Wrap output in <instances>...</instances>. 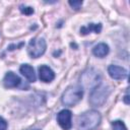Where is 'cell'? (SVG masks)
Listing matches in <instances>:
<instances>
[{
    "mask_svg": "<svg viewBox=\"0 0 130 130\" xmlns=\"http://www.w3.org/2000/svg\"><path fill=\"white\" fill-rule=\"evenodd\" d=\"M102 117L98 111L90 110L77 117L76 127L78 130H93L101 123Z\"/></svg>",
    "mask_w": 130,
    "mask_h": 130,
    "instance_id": "cell-1",
    "label": "cell"
},
{
    "mask_svg": "<svg viewBox=\"0 0 130 130\" xmlns=\"http://www.w3.org/2000/svg\"><path fill=\"white\" fill-rule=\"evenodd\" d=\"M111 92V89L109 88L108 85H105V84H98L95 87H93L91 89V92H90V95H89V103L91 106L93 107H101L103 106L109 94Z\"/></svg>",
    "mask_w": 130,
    "mask_h": 130,
    "instance_id": "cell-2",
    "label": "cell"
},
{
    "mask_svg": "<svg viewBox=\"0 0 130 130\" xmlns=\"http://www.w3.org/2000/svg\"><path fill=\"white\" fill-rule=\"evenodd\" d=\"M83 96V88L79 85H72L69 86L62 94L61 102L65 106L73 107L76 105Z\"/></svg>",
    "mask_w": 130,
    "mask_h": 130,
    "instance_id": "cell-3",
    "label": "cell"
},
{
    "mask_svg": "<svg viewBox=\"0 0 130 130\" xmlns=\"http://www.w3.org/2000/svg\"><path fill=\"white\" fill-rule=\"evenodd\" d=\"M46 48H47V44L43 38H35L29 41L27 46V52L30 57L39 58L45 53Z\"/></svg>",
    "mask_w": 130,
    "mask_h": 130,
    "instance_id": "cell-4",
    "label": "cell"
},
{
    "mask_svg": "<svg viewBox=\"0 0 130 130\" xmlns=\"http://www.w3.org/2000/svg\"><path fill=\"white\" fill-rule=\"evenodd\" d=\"M100 80H101V76H100L99 72H96L93 69H89V70L83 72V74L81 76L82 85L84 87H88V88L95 87L98 84H100Z\"/></svg>",
    "mask_w": 130,
    "mask_h": 130,
    "instance_id": "cell-5",
    "label": "cell"
},
{
    "mask_svg": "<svg viewBox=\"0 0 130 130\" xmlns=\"http://www.w3.org/2000/svg\"><path fill=\"white\" fill-rule=\"evenodd\" d=\"M71 118H72V113L69 110H62L57 115V122L62 129L69 130L72 127Z\"/></svg>",
    "mask_w": 130,
    "mask_h": 130,
    "instance_id": "cell-6",
    "label": "cell"
},
{
    "mask_svg": "<svg viewBox=\"0 0 130 130\" xmlns=\"http://www.w3.org/2000/svg\"><path fill=\"white\" fill-rule=\"evenodd\" d=\"M108 73L113 79H116V80L124 79L128 75L127 70L125 68L121 66H117V65H110L108 67Z\"/></svg>",
    "mask_w": 130,
    "mask_h": 130,
    "instance_id": "cell-7",
    "label": "cell"
},
{
    "mask_svg": "<svg viewBox=\"0 0 130 130\" xmlns=\"http://www.w3.org/2000/svg\"><path fill=\"white\" fill-rule=\"evenodd\" d=\"M20 81L21 80L18 75H16L12 71H9L4 76L3 84L6 88H13V87H17L20 84Z\"/></svg>",
    "mask_w": 130,
    "mask_h": 130,
    "instance_id": "cell-8",
    "label": "cell"
},
{
    "mask_svg": "<svg viewBox=\"0 0 130 130\" xmlns=\"http://www.w3.org/2000/svg\"><path fill=\"white\" fill-rule=\"evenodd\" d=\"M39 76L40 79L44 82H51L55 78L54 71L47 65H42L39 67Z\"/></svg>",
    "mask_w": 130,
    "mask_h": 130,
    "instance_id": "cell-9",
    "label": "cell"
},
{
    "mask_svg": "<svg viewBox=\"0 0 130 130\" xmlns=\"http://www.w3.org/2000/svg\"><path fill=\"white\" fill-rule=\"evenodd\" d=\"M19 71L20 73L29 81V82H34L36 81V73H35V70L34 68L28 65V64H22L19 68Z\"/></svg>",
    "mask_w": 130,
    "mask_h": 130,
    "instance_id": "cell-10",
    "label": "cell"
},
{
    "mask_svg": "<svg viewBox=\"0 0 130 130\" xmlns=\"http://www.w3.org/2000/svg\"><path fill=\"white\" fill-rule=\"evenodd\" d=\"M109 46L105 43H100L92 48V54L99 58H104L105 56H107L109 54Z\"/></svg>",
    "mask_w": 130,
    "mask_h": 130,
    "instance_id": "cell-11",
    "label": "cell"
},
{
    "mask_svg": "<svg viewBox=\"0 0 130 130\" xmlns=\"http://www.w3.org/2000/svg\"><path fill=\"white\" fill-rule=\"evenodd\" d=\"M102 30V24L101 23H89L85 26L80 27V34L82 36H86L91 31H94L95 34H100Z\"/></svg>",
    "mask_w": 130,
    "mask_h": 130,
    "instance_id": "cell-12",
    "label": "cell"
},
{
    "mask_svg": "<svg viewBox=\"0 0 130 130\" xmlns=\"http://www.w3.org/2000/svg\"><path fill=\"white\" fill-rule=\"evenodd\" d=\"M112 127H113V130H127L125 124L120 120L113 121L112 122Z\"/></svg>",
    "mask_w": 130,
    "mask_h": 130,
    "instance_id": "cell-13",
    "label": "cell"
},
{
    "mask_svg": "<svg viewBox=\"0 0 130 130\" xmlns=\"http://www.w3.org/2000/svg\"><path fill=\"white\" fill-rule=\"evenodd\" d=\"M68 3H69V5H70V6H71L73 9H75V10H78V9H80V7L82 6V1H80V0L69 1Z\"/></svg>",
    "mask_w": 130,
    "mask_h": 130,
    "instance_id": "cell-14",
    "label": "cell"
},
{
    "mask_svg": "<svg viewBox=\"0 0 130 130\" xmlns=\"http://www.w3.org/2000/svg\"><path fill=\"white\" fill-rule=\"evenodd\" d=\"M19 9H20L21 13H23V14H25V15H30V14L34 13V9H32V7H30V6H20Z\"/></svg>",
    "mask_w": 130,
    "mask_h": 130,
    "instance_id": "cell-15",
    "label": "cell"
},
{
    "mask_svg": "<svg viewBox=\"0 0 130 130\" xmlns=\"http://www.w3.org/2000/svg\"><path fill=\"white\" fill-rule=\"evenodd\" d=\"M6 129H7V122L2 117H0V130H6Z\"/></svg>",
    "mask_w": 130,
    "mask_h": 130,
    "instance_id": "cell-16",
    "label": "cell"
},
{
    "mask_svg": "<svg viewBox=\"0 0 130 130\" xmlns=\"http://www.w3.org/2000/svg\"><path fill=\"white\" fill-rule=\"evenodd\" d=\"M128 98H129L128 94H126V95L124 96V102H125L126 104H129V99H128Z\"/></svg>",
    "mask_w": 130,
    "mask_h": 130,
    "instance_id": "cell-17",
    "label": "cell"
},
{
    "mask_svg": "<svg viewBox=\"0 0 130 130\" xmlns=\"http://www.w3.org/2000/svg\"><path fill=\"white\" fill-rule=\"evenodd\" d=\"M35 130H40V129H35Z\"/></svg>",
    "mask_w": 130,
    "mask_h": 130,
    "instance_id": "cell-18",
    "label": "cell"
}]
</instances>
